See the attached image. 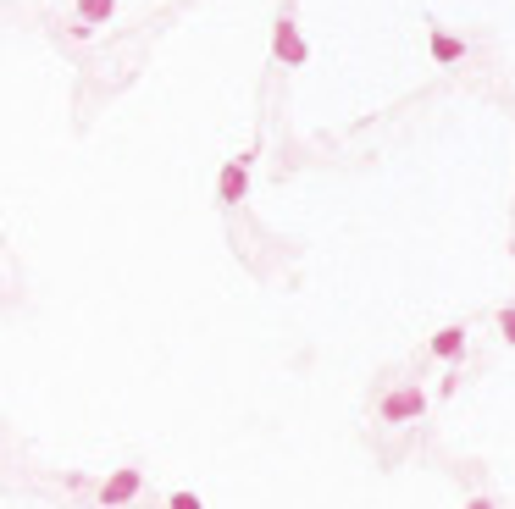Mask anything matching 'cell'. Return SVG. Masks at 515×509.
I'll list each match as a JSON object with an SVG mask.
<instances>
[{"label": "cell", "instance_id": "obj_1", "mask_svg": "<svg viewBox=\"0 0 515 509\" xmlns=\"http://www.w3.org/2000/svg\"><path fill=\"white\" fill-rule=\"evenodd\" d=\"M421 415H427V388H421V382H394V388L377 399V421H383V427H410Z\"/></svg>", "mask_w": 515, "mask_h": 509}, {"label": "cell", "instance_id": "obj_2", "mask_svg": "<svg viewBox=\"0 0 515 509\" xmlns=\"http://www.w3.org/2000/svg\"><path fill=\"white\" fill-rule=\"evenodd\" d=\"M272 61L277 67H305V61H311V45H305V34H300L294 6H283L277 23H272Z\"/></svg>", "mask_w": 515, "mask_h": 509}, {"label": "cell", "instance_id": "obj_3", "mask_svg": "<svg viewBox=\"0 0 515 509\" xmlns=\"http://www.w3.org/2000/svg\"><path fill=\"white\" fill-rule=\"evenodd\" d=\"M250 166H255V144L244 155H228V161H222V172H216V205H222V211L250 200Z\"/></svg>", "mask_w": 515, "mask_h": 509}, {"label": "cell", "instance_id": "obj_4", "mask_svg": "<svg viewBox=\"0 0 515 509\" xmlns=\"http://www.w3.org/2000/svg\"><path fill=\"white\" fill-rule=\"evenodd\" d=\"M139 493H144V471H139V465H117V471L100 482L95 498H100V509H128Z\"/></svg>", "mask_w": 515, "mask_h": 509}, {"label": "cell", "instance_id": "obj_5", "mask_svg": "<svg viewBox=\"0 0 515 509\" xmlns=\"http://www.w3.org/2000/svg\"><path fill=\"white\" fill-rule=\"evenodd\" d=\"M466 349H471L466 321H449V327H438V332L427 338V355H432V360H449V366H460V360H466Z\"/></svg>", "mask_w": 515, "mask_h": 509}, {"label": "cell", "instance_id": "obj_6", "mask_svg": "<svg viewBox=\"0 0 515 509\" xmlns=\"http://www.w3.org/2000/svg\"><path fill=\"white\" fill-rule=\"evenodd\" d=\"M427 50H432V67H460L466 61V39H455L444 23L427 28Z\"/></svg>", "mask_w": 515, "mask_h": 509}, {"label": "cell", "instance_id": "obj_7", "mask_svg": "<svg viewBox=\"0 0 515 509\" xmlns=\"http://www.w3.org/2000/svg\"><path fill=\"white\" fill-rule=\"evenodd\" d=\"M111 17H117V0H78V23L100 28V23H111Z\"/></svg>", "mask_w": 515, "mask_h": 509}, {"label": "cell", "instance_id": "obj_8", "mask_svg": "<svg viewBox=\"0 0 515 509\" xmlns=\"http://www.w3.org/2000/svg\"><path fill=\"white\" fill-rule=\"evenodd\" d=\"M493 327H499V338L515 349V305H499V316H493Z\"/></svg>", "mask_w": 515, "mask_h": 509}, {"label": "cell", "instance_id": "obj_9", "mask_svg": "<svg viewBox=\"0 0 515 509\" xmlns=\"http://www.w3.org/2000/svg\"><path fill=\"white\" fill-rule=\"evenodd\" d=\"M167 509H205V504H200V493H172Z\"/></svg>", "mask_w": 515, "mask_h": 509}, {"label": "cell", "instance_id": "obj_10", "mask_svg": "<svg viewBox=\"0 0 515 509\" xmlns=\"http://www.w3.org/2000/svg\"><path fill=\"white\" fill-rule=\"evenodd\" d=\"M460 509H499L493 498H471V504H460Z\"/></svg>", "mask_w": 515, "mask_h": 509}]
</instances>
